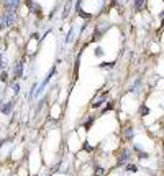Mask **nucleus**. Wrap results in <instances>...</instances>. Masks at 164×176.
<instances>
[{
	"label": "nucleus",
	"instance_id": "6e6552de",
	"mask_svg": "<svg viewBox=\"0 0 164 176\" xmlns=\"http://www.w3.org/2000/svg\"><path fill=\"white\" fill-rule=\"evenodd\" d=\"M69 10H71V0H67V4H66V7H64V18L69 15Z\"/></svg>",
	"mask_w": 164,
	"mask_h": 176
},
{
	"label": "nucleus",
	"instance_id": "9d476101",
	"mask_svg": "<svg viewBox=\"0 0 164 176\" xmlns=\"http://www.w3.org/2000/svg\"><path fill=\"white\" fill-rule=\"evenodd\" d=\"M12 91H13V94H18V92H20V86H18V82L12 84Z\"/></svg>",
	"mask_w": 164,
	"mask_h": 176
},
{
	"label": "nucleus",
	"instance_id": "9b49d317",
	"mask_svg": "<svg viewBox=\"0 0 164 176\" xmlns=\"http://www.w3.org/2000/svg\"><path fill=\"white\" fill-rule=\"evenodd\" d=\"M136 170H138V168H136L135 165H128L127 166V171H130V173H136Z\"/></svg>",
	"mask_w": 164,
	"mask_h": 176
},
{
	"label": "nucleus",
	"instance_id": "0eeeda50",
	"mask_svg": "<svg viewBox=\"0 0 164 176\" xmlns=\"http://www.w3.org/2000/svg\"><path fill=\"white\" fill-rule=\"evenodd\" d=\"M5 67H7V58H5V56H2V58H0V69L4 71Z\"/></svg>",
	"mask_w": 164,
	"mask_h": 176
},
{
	"label": "nucleus",
	"instance_id": "f257e3e1",
	"mask_svg": "<svg viewBox=\"0 0 164 176\" xmlns=\"http://www.w3.org/2000/svg\"><path fill=\"white\" fill-rule=\"evenodd\" d=\"M130 156H131L130 150H123V151H122V155H120V158H118V165H125V163H128Z\"/></svg>",
	"mask_w": 164,
	"mask_h": 176
},
{
	"label": "nucleus",
	"instance_id": "f8f14e48",
	"mask_svg": "<svg viewBox=\"0 0 164 176\" xmlns=\"http://www.w3.org/2000/svg\"><path fill=\"white\" fill-rule=\"evenodd\" d=\"M95 175H97V176H102V175H103V170H102L100 166H97V168H95Z\"/></svg>",
	"mask_w": 164,
	"mask_h": 176
},
{
	"label": "nucleus",
	"instance_id": "20e7f679",
	"mask_svg": "<svg viewBox=\"0 0 164 176\" xmlns=\"http://www.w3.org/2000/svg\"><path fill=\"white\" fill-rule=\"evenodd\" d=\"M144 4H146V0H135V10L139 12V10L144 9Z\"/></svg>",
	"mask_w": 164,
	"mask_h": 176
},
{
	"label": "nucleus",
	"instance_id": "4468645a",
	"mask_svg": "<svg viewBox=\"0 0 164 176\" xmlns=\"http://www.w3.org/2000/svg\"><path fill=\"white\" fill-rule=\"evenodd\" d=\"M100 66H102L103 69H105V67H112V66H113V64H112V63H107V64L103 63V64H100Z\"/></svg>",
	"mask_w": 164,
	"mask_h": 176
},
{
	"label": "nucleus",
	"instance_id": "2eb2a0df",
	"mask_svg": "<svg viewBox=\"0 0 164 176\" xmlns=\"http://www.w3.org/2000/svg\"><path fill=\"white\" fill-rule=\"evenodd\" d=\"M148 112H149V109H148V107H143V109H141V114H143V115H144V114H148Z\"/></svg>",
	"mask_w": 164,
	"mask_h": 176
},
{
	"label": "nucleus",
	"instance_id": "ddd939ff",
	"mask_svg": "<svg viewBox=\"0 0 164 176\" xmlns=\"http://www.w3.org/2000/svg\"><path fill=\"white\" fill-rule=\"evenodd\" d=\"M95 55H97V56H102V55H103L102 48H97V50H95Z\"/></svg>",
	"mask_w": 164,
	"mask_h": 176
},
{
	"label": "nucleus",
	"instance_id": "423d86ee",
	"mask_svg": "<svg viewBox=\"0 0 164 176\" xmlns=\"http://www.w3.org/2000/svg\"><path fill=\"white\" fill-rule=\"evenodd\" d=\"M133 135H135V130L131 128V127H128V128L125 130V137H127V140L133 138Z\"/></svg>",
	"mask_w": 164,
	"mask_h": 176
},
{
	"label": "nucleus",
	"instance_id": "1a4fd4ad",
	"mask_svg": "<svg viewBox=\"0 0 164 176\" xmlns=\"http://www.w3.org/2000/svg\"><path fill=\"white\" fill-rule=\"evenodd\" d=\"M7 77H8V74H7V71H2L0 72V81H2V82H7Z\"/></svg>",
	"mask_w": 164,
	"mask_h": 176
},
{
	"label": "nucleus",
	"instance_id": "7ed1b4c3",
	"mask_svg": "<svg viewBox=\"0 0 164 176\" xmlns=\"http://www.w3.org/2000/svg\"><path fill=\"white\" fill-rule=\"evenodd\" d=\"M20 4V0H5V9L7 10H15Z\"/></svg>",
	"mask_w": 164,
	"mask_h": 176
},
{
	"label": "nucleus",
	"instance_id": "f03ea898",
	"mask_svg": "<svg viewBox=\"0 0 164 176\" xmlns=\"http://www.w3.org/2000/svg\"><path fill=\"white\" fill-rule=\"evenodd\" d=\"M23 74V63H16L15 67H13V77H20V76Z\"/></svg>",
	"mask_w": 164,
	"mask_h": 176
},
{
	"label": "nucleus",
	"instance_id": "39448f33",
	"mask_svg": "<svg viewBox=\"0 0 164 176\" xmlns=\"http://www.w3.org/2000/svg\"><path fill=\"white\" fill-rule=\"evenodd\" d=\"M13 109V104L12 102H7V104H4V107H2V114H10Z\"/></svg>",
	"mask_w": 164,
	"mask_h": 176
}]
</instances>
